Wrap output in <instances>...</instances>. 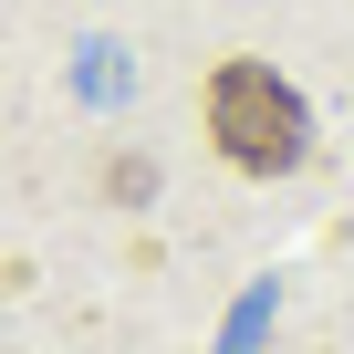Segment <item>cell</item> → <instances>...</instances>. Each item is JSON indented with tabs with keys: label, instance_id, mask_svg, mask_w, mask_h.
Returning <instances> with one entry per match:
<instances>
[{
	"label": "cell",
	"instance_id": "cell-1",
	"mask_svg": "<svg viewBox=\"0 0 354 354\" xmlns=\"http://www.w3.org/2000/svg\"><path fill=\"white\" fill-rule=\"evenodd\" d=\"M209 146L240 177H292L313 156V115H302V94L271 63H219L209 73Z\"/></svg>",
	"mask_w": 354,
	"mask_h": 354
}]
</instances>
